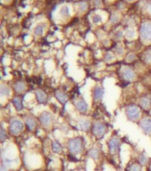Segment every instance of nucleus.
<instances>
[{
	"instance_id": "1",
	"label": "nucleus",
	"mask_w": 151,
	"mask_h": 171,
	"mask_svg": "<svg viewBox=\"0 0 151 171\" xmlns=\"http://www.w3.org/2000/svg\"><path fill=\"white\" fill-rule=\"evenodd\" d=\"M68 151L72 154H78L82 151V141L79 138H74L68 142Z\"/></svg>"
},
{
	"instance_id": "2",
	"label": "nucleus",
	"mask_w": 151,
	"mask_h": 171,
	"mask_svg": "<svg viewBox=\"0 0 151 171\" xmlns=\"http://www.w3.org/2000/svg\"><path fill=\"white\" fill-rule=\"evenodd\" d=\"M141 37L145 41H150L151 40V23H142L141 27Z\"/></svg>"
},
{
	"instance_id": "3",
	"label": "nucleus",
	"mask_w": 151,
	"mask_h": 171,
	"mask_svg": "<svg viewBox=\"0 0 151 171\" xmlns=\"http://www.w3.org/2000/svg\"><path fill=\"white\" fill-rule=\"evenodd\" d=\"M23 124L21 120L18 119H13L9 125V130L10 133L13 135H18L22 131Z\"/></svg>"
},
{
	"instance_id": "4",
	"label": "nucleus",
	"mask_w": 151,
	"mask_h": 171,
	"mask_svg": "<svg viewBox=\"0 0 151 171\" xmlns=\"http://www.w3.org/2000/svg\"><path fill=\"white\" fill-rule=\"evenodd\" d=\"M92 132L97 138H101L106 133V127L100 122H95L92 125Z\"/></svg>"
},
{
	"instance_id": "5",
	"label": "nucleus",
	"mask_w": 151,
	"mask_h": 171,
	"mask_svg": "<svg viewBox=\"0 0 151 171\" xmlns=\"http://www.w3.org/2000/svg\"><path fill=\"white\" fill-rule=\"evenodd\" d=\"M119 145H120V142H119V139H117L116 137H113L108 142V151L111 154H115L117 152L119 149Z\"/></svg>"
},
{
	"instance_id": "6",
	"label": "nucleus",
	"mask_w": 151,
	"mask_h": 171,
	"mask_svg": "<svg viewBox=\"0 0 151 171\" xmlns=\"http://www.w3.org/2000/svg\"><path fill=\"white\" fill-rule=\"evenodd\" d=\"M126 114L130 119L134 120L140 116V109L136 105H130L126 109Z\"/></svg>"
},
{
	"instance_id": "7",
	"label": "nucleus",
	"mask_w": 151,
	"mask_h": 171,
	"mask_svg": "<svg viewBox=\"0 0 151 171\" xmlns=\"http://www.w3.org/2000/svg\"><path fill=\"white\" fill-rule=\"evenodd\" d=\"M141 127L144 130V132L147 134H150L151 133V119L149 118H146L141 120Z\"/></svg>"
},
{
	"instance_id": "8",
	"label": "nucleus",
	"mask_w": 151,
	"mask_h": 171,
	"mask_svg": "<svg viewBox=\"0 0 151 171\" xmlns=\"http://www.w3.org/2000/svg\"><path fill=\"white\" fill-rule=\"evenodd\" d=\"M39 119H40V121H41L42 124L45 126V127H47L48 125L50 124V122L52 120V116H51V114L49 112H43L40 115Z\"/></svg>"
},
{
	"instance_id": "9",
	"label": "nucleus",
	"mask_w": 151,
	"mask_h": 171,
	"mask_svg": "<svg viewBox=\"0 0 151 171\" xmlns=\"http://www.w3.org/2000/svg\"><path fill=\"white\" fill-rule=\"evenodd\" d=\"M35 94H36V97L38 99V101L41 103H45V102L47 101V96L44 91L42 90H37L35 92Z\"/></svg>"
},
{
	"instance_id": "10",
	"label": "nucleus",
	"mask_w": 151,
	"mask_h": 171,
	"mask_svg": "<svg viewBox=\"0 0 151 171\" xmlns=\"http://www.w3.org/2000/svg\"><path fill=\"white\" fill-rule=\"evenodd\" d=\"M123 77L124 79H126V80H132V79H133L134 78V72H133V70H131V69H125V70L123 71Z\"/></svg>"
},
{
	"instance_id": "11",
	"label": "nucleus",
	"mask_w": 151,
	"mask_h": 171,
	"mask_svg": "<svg viewBox=\"0 0 151 171\" xmlns=\"http://www.w3.org/2000/svg\"><path fill=\"white\" fill-rule=\"evenodd\" d=\"M76 106L78 111H80L81 112H85L87 111V104L84 100H78L76 102Z\"/></svg>"
},
{
	"instance_id": "12",
	"label": "nucleus",
	"mask_w": 151,
	"mask_h": 171,
	"mask_svg": "<svg viewBox=\"0 0 151 171\" xmlns=\"http://www.w3.org/2000/svg\"><path fill=\"white\" fill-rule=\"evenodd\" d=\"M103 96V90L101 87L100 86H96L93 90V97H94V100H100L101 99Z\"/></svg>"
},
{
	"instance_id": "13",
	"label": "nucleus",
	"mask_w": 151,
	"mask_h": 171,
	"mask_svg": "<svg viewBox=\"0 0 151 171\" xmlns=\"http://www.w3.org/2000/svg\"><path fill=\"white\" fill-rule=\"evenodd\" d=\"M55 96H56L57 100L60 102V103H65L67 102V100H68L67 95L63 93V92H60V91H56Z\"/></svg>"
},
{
	"instance_id": "14",
	"label": "nucleus",
	"mask_w": 151,
	"mask_h": 171,
	"mask_svg": "<svg viewBox=\"0 0 151 171\" xmlns=\"http://www.w3.org/2000/svg\"><path fill=\"white\" fill-rule=\"evenodd\" d=\"M140 104L141 105L143 109H149L150 107L151 102L148 97H142L140 101Z\"/></svg>"
},
{
	"instance_id": "15",
	"label": "nucleus",
	"mask_w": 151,
	"mask_h": 171,
	"mask_svg": "<svg viewBox=\"0 0 151 171\" xmlns=\"http://www.w3.org/2000/svg\"><path fill=\"white\" fill-rule=\"evenodd\" d=\"M78 126L79 127L82 129V130H88L89 127H90V123L88 120H85V119H81L79 122H78Z\"/></svg>"
},
{
	"instance_id": "16",
	"label": "nucleus",
	"mask_w": 151,
	"mask_h": 171,
	"mask_svg": "<svg viewBox=\"0 0 151 171\" xmlns=\"http://www.w3.org/2000/svg\"><path fill=\"white\" fill-rule=\"evenodd\" d=\"M25 124L27 126V127L31 130V129H33V128L35 127L36 122H35V120H34L33 119H31V118H27L26 120H25Z\"/></svg>"
},
{
	"instance_id": "17",
	"label": "nucleus",
	"mask_w": 151,
	"mask_h": 171,
	"mask_svg": "<svg viewBox=\"0 0 151 171\" xmlns=\"http://www.w3.org/2000/svg\"><path fill=\"white\" fill-rule=\"evenodd\" d=\"M52 150H53V152H55V153H60V152H61V150H62V147H61V145L58 142H53Z\"/></svg>"
},
{
	"instance_id": "18",
	"label": "nucleus",
	"mask_w": 151,
	"mask_h": 171,
	"mask_svg": "<svg viewBox=\"0 0 151 171\" xmlns=\"http://www.w3.org/2000/svg\"><path fill=\"white\" fill-rule=\"evenodd\" d=\"M14 90L17 93H22L25 90V85L22 82H17L14 85Z\"/></svg>"
},
{
	"instance_id": "19",
	"label": "nucleus",
	"mask_w": 151,
	"mask_h": 171,
	"mask_svg": "<svg viewBox=\"0 0 151 171\" xmlns=\"http://www.w3.org/2000/svg\"><path fill=\"white\" fill-rule=\"evenodd\" d=\"M99 155H100V152L97 148H92L90 151V156L93 159V160H97L99 158Z\"/></svg>"
},
{
	"instance_id": "20",
	"label": "nucleus",
	"mask_w": 151,
	"mask_h": 171,
	"mask_svg": "<svg viewBox=\"0 0 151 171\" xmlns=\"http://www.w3.org/2000/svg\"><path fill=\"white\" fill-rule=\"evenodd\" d=\"M127 171H141V164L134 163V164H133V165H131L130 167H128Z\"/></svg>"
},
{
	"instance_id": "21",
	"label": "nucleus",
	"mask_w": 151,
	"mask_h": 171,
	"mask_svg": "<svg viewBox=\"0 0 151 171\" xmlns=\"http://www.w3.org/2000/svg\"><path fill=\"white\" fill-rule=\"evenodd\" d=\"M43 31H44V26H43L42 24H39V25H38V26L35 28L34 33H35V35H37V36H40V35L43 34Z\"/></svg>"
},
{
	"instance_id": "22",
	"label": "nucleus",
	"mask_w": 151,
	"mask_h": 171,
	"mask_svg": "<svg viewBox=\"0 0 151 171\" xmlns=\"http://www.w3.org/2000/svg\"><path fill=\"white\" fill-rule=\"evenodd\" d=\"M13 102H14V104L15 108L18 110V111L22 110V102H21V100H20L18 97H14V98L13 99Z\"/></svg>"
},
{
	"instance_id": "23",
	"label": "nucleus",
	"mask_w": 151,
	"mask_h": 171,
	"mask_svg": "<svg viewBox=\"0 0 151 171\" xmlns=\"http://www.w3.org/2000/svg\"><path fill=\"white\" fill-rule=\"evenodd\" d=\"M138 161H139V162H140L141 165L144 166L145 164L147 163V161H148V159H147L146 155H144V154H141V155L139 156V158H138Z\"/></svg>"
},
{
	"instance_id": "24",
	"label": "nucleus",
	"mask_w": 151,
	"mask_h": 171,
	"mask_svg": "<svg viewBox=\"0 0 151 171\" xmlns=\"http://www.w3.org/2000/svg\"><path fill=\"white\" fill-rule=\"evenodd\" d=\"M0 90H1L0 93H1L2 95H8L9 94V88H8L6 86H1V89Z\"/></svg>"
},
{
	"instance_id": "25",
	"label": "nucleus",
	"mask_w": 151,
	"mask_h": 171,
	"mask_svg": "<svg viewBox=\"0 0 151 171\" xmlns=\"http://www.w3.org/2000/svg\"><path fill=\"white\" fill-rule=\"evenodd\" d=\"M60 15L63 16H68L69 15V9L68 6H63L60 9Z\"/></svg>"
},
{
	"instance_id": "26",
	"label": "nucleus",
	"mask_w": 151,
	"mask_h": 171,
	"mask_svg": "<svg viewBox=\"0 0 151 171\" xmlns=\"http://www.w3.org/2000/svg\"><path fill=\"white\" fill-rule=\"evenodd\" d=\"M126 36H127V38H133L134 37V31L128 30L126 32Z\"/></svg>"
},
{
	"instance_id": "27",
	"label": "nucleus",
	"mask_w": 151,
	"mask_h": 171,
	"mask_svg": "<svg viewBox=\"0 0 151 171\" xmlns=\"http://www.w3.org/2000/svg\"><path fill=\"white\" fill-rule=\"evenodd\" d=\"M145 60H146V62H151V51H149L147 55H145Z\"/></svg>"
},
{
	"instance_id": "28",
	"label": "nucleus",
	"mask_w": 151,
	"mask_h": 171,
	"mask_svg": "<svg viewBox=\"0 0 151 171\" xmlns=\"http://www.w3.org/2000/svg\"><path fill=\"white\" fill-rule=\"evenodd\" d=\"M92 21H93V23H99L100 21V15H93L92 16Z\"/></svg>"
},
{
	"instance_id": "29",
	"label": "nucleus",
	"mask_w": 151,
	"mask_h": 171,
	"mask_svg": "<svg viewBox=\"0 0 151 171\" xmlns=\"http://www.w3.org/2000/svg\"><path fill=\"white\" fill-rule=\"evenodd\" d=\"M0 136H1V141H4L5 139V137H6V135H5V131H4V128L3 127H1V134H0Z\"/></svg>"
},
{
	"instance_id": "30",
	"label": "nucleus",
	"mask_w": 151,
	"mask_h": 171,
	"mask_svg": "<svg viewBox=\"0 0 151 171\" xmlns=\"http://www.w3.org/2000/svg\"><path fill=\"white\" fill-rule=\"evenodd\" d=\"M112 59V55H110V54H107L106 55V60L107 61H110Z\"/></svg>"
},
{
	"instance_id": "31",
	"label": "nucleus",
	"mask_w": 151,
	"mask_h": 171,
	"mask_svg": "<svg viewBox=\"0 0 151 171\" xmlns=\"http://www.w3.org/2000/svg\"><path fill=\"white\" fill-rule=\"evenodd\" d=\"M149 10L150 11V13H151V5H150V6H149Z\"/></svg>"
},
{
	"instance_id": "32",
	"label": "nucleus",
	"mask_w": 151,
	"mask_h": 171,
	"mask_svg": "<svg viewBox=\"0 0 151 171\" xmlns=\"http://www.w3.org/2000/svg\"><path fill=\"white\" fill-rule=\"evenodd\" d=\"M150 171H151V170H150Z\"/></svg>"
}]
</instances>
